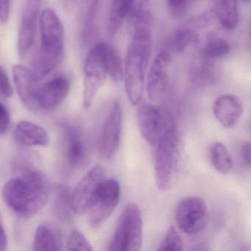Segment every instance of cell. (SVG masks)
Returning <instances> with one entry per match:
<instances>
[{"mask_svg":"<svg viewBox=\"0 0 251 251\" xmlns=\"http://www.w3.org/2000/svg\"><path fill=\"white\" fill-rule=\"evenodd\" d=\"M2 188V199L19 217L30 218L44 208L50 196V183L37 169L22 167Z\"/></svg>","mask_w":251,"mask_h":251,"instance_id":"6da1fadb","label":"cell"},{"mask_svg":"<svg viewBox=\"0 0 251 251\" xmlns=\"http://www.w3.org/2000/svg\"><path fill=\"white\" fill-rule=\"evenodd\" d=\"M41 45L30 70L37 82L49 75L61 64L64 55V30L62 22L52 8L40 15Z\"/></svg>","mask_w":251,"mask_h":251,"instance_id":"7a4b0ae2","label":"cell"},{"mask_svg":"<svg viewBox=\"0 0 251 251\" xmlns=\"http://www.w3.org/2000/svg\"><path fill=\"white\" fill-rule=\"evenodd\" d=\"M131 42L125 64L126 94L133 105L142 102L145 77L152 52V27L138 29L130 33Z\"/></svg>","mask_w":251,"mask_h":251,"instance_id":"3957f363","label":"cell"},{"mask_svg":"<svg viewBox=\"0 0 251 251\" xmlns=\"http://www.w3.org/2000/svg\"><path fill=\"white\" fill-rule=\"evenodd\" d=\"M155 157V181L158 189L169 190L176 185L181 167V144L173 123L157 145Z\"/></svg>","mask_w":251,"mask_h":251,"instance_id":"277c9868","label":"cell"},{"mask_svg":"<svg viewBox=\"0 0 251 251\" xmlns=\"http://www.w3.org/2000/svg\"><path fill=\"white\" fill-rule=\"evenodd\" d=\"M143 243V222L136 204L126 207L117 223L109 251H138Z\"/></svg>","mask_w":251,"mask_h":251,"instance_id":"5b68a950","label":"cell"},{"mask_svg":"<svg viewBox=\"0 0 251 251\" xmlns=\"http://www.w3.org/2000/svg\"><path fill=\"white\" fill-rule=\"evenodd\" d=\"M108 75L105 58V44L95 45L86 56L83 78V105L90 108Z\"/></svg>","mask_w":251,"mask_h":251,"instance_id":"8992f818","label":"cell"},{"mask_svg":"<svg viewBox=\"0 0 251 251\" xmlns=\"http://www.w3.org/2000/svg\"><path fill=\"white\" fill-rule=\"evenodd\" d=\"M176 221L179 229L186 234L196 236L202 233L208 222L205 201L196 196L183 198L176 208Z\"/></svg>","mask_w":251,"mask_h":251,"instance_id":"52a82bcc","label":"cell"},{"mask_svg":"<svg viewBox=\"0 0 251 251\" xmlns=\"http://www.w3.org/2000/svg\"><path fill=\"white\" fill-rule=\"evenodd\" d=\"M121 189L115 179H105L92 201L87 214L92 227L102 226L113 214L120 202Z\"/></svg>","mask_w":251,"mask_h":251,"instance_id":"ba28073f","label":"cell"},{"mask_svg":"<svg viewBox=\"0 0 251 251\" xmlns=\"http://www.w3.org/2000/svg\"><path fill=\"white\" fill-rule=\"evenodd\" d=\"M105 176V168L96 165L82 177L72 193V202L75 214H87L98 189L106 179Z\"/></svg>","mask_w":251,"mask_h":251,"instance_id":"9c48e42d","label":"cell"},{"mask_svg":"<svg viewBox=\"0 0 251 251\" xmlns=\"http://www.w3.org/2000/svg\"><path fill=\"white\" fill-rule=\"evenodd\" d=\"M137 120L144 139L151 145L157 147L167 131L170 123L157 107L149 102L139 103Z\"/></svg>","mask_w":251,"mask_h":251,"instance_id":"30bf717a","label":"cell"},{"mask_svg":"<svg viewBox=\"0 0 251 251\" xmlns=\"http://www.w3.org/2000/svg\"><path fill=\"white\" fill-rule=\"evenodd\" d=\"M123 112L121 103L117 100L105 120L100 139V152L104 158L111 160L119 150L123 131Z\"/></svg>","mask_w":251,"mask_h":251,"instance_id":"8fae6325","label":"cell"},{"mask_svg":"<svg viewBox=\"0 0 251 251\" xmlns=\"http://www.w3.org/2000/svg\"><path fill=\"white\" fill-rule=\"evenodd\" d=\"M70 83L64 77H57L39 85L35 95V112L50 111L61 105L68 96Z\"/></svg>","mask_w":251,"mask_h":251,"instance_id":"7c38bea8","label":"cell"},{"mask_svg":"<svg viewBox=\"0 0 251 251\" xmlns=\"http://www.w3.org/2000/svg\"><path fill=\"white\" fill-rule=\"evenodd\" d=\"M40 5L41 0H25L17 44V50L21 58H25L36 42L38 24L40 20Z\"/></svg>","mask_w":251,"mask_h":251,"instance_id":"4fadbf2b","label":"cell"},{"mask_svg":"<svg viewBox=\"0 0 251 251\" xmlns=\"http://www.w3.org/2000/svg\"><path fill=\"white\" fill-rule=\"evenodd\" d=\"M171 60V53L165 50L157 55L151 64L147 78L146 90L152 102L161 100L167 92L168 70Z\"/></svg>","mask_w":251,"mask_h":251,"instance_id":"5bb4252c","label":"cell"},{"mask_svg":"<svg viewBox=\"0 0 251 251\" xmlns=\"http://www.w3.org/2000/svg\"><path fill=\"white\" fill-rule=\"evenodd\" d=\"M64 157L69 167L80 168L87 158V147L79 129L73 126L64 127Z\"/></svg>","mask_w":251,"mask_h":251,"instance_id":"9a60e30c","label":"cell"},{"mask_svg":"<svg viewBox=\"0 0 251 251\" xmlns=\"http://www.w3.org/2000/svg\"><path fill=\"white\" fill-rule=\"evenodd\" d=\"M214 116L226 128L234 127L243 113L242 102L238 97L230 94L219 97L213 107Z\"/></svg>","mask_w":251,"mask_h":251,"instance_id":"2e32d148","label":"cell"},{"mask_svg":"<svg viewBox=\"0 0 251 251\" xmlns=\"http://www.w3.org/2000/svg\"><path fill=\"white\" fill-rule=\"evenodd\" d=\"M14 84L23 103L30 111H34L35 95L38 82L35 80L30 69L22 65L13 68Z\"/></svg>","mask_w":251,"mask_h":251,"instance_id":"e0dca14e","label":"cell"},{"mask_svg":"<svg viewBox=\"0 0 251 251\" xmlns=\"http://www.w3.org/2000/svg\"><path fill=\"white\" fill-rule=\"evenodd\" d=\"M15 138L19 143L28 147H48L49 136L44 127L32 122L22 121L15 128Z\"/></svg>","mask_w":251,"mask_h":251,"instance_id":"ac0fdd59","label":"cell"},{"mask_svg":"<svg viewBox=\"0 0 251 251\" xmlns=\"http://www.w3.org/2000/svg\"><path fill=\"white\" fill-rule=\"evenodd\" d=\"M190 78L195 86L206 87L216 83L218 78V74L211 60L203 55L192 64Z\"/></svg>","mask_w":251,"mask_h":251,"instance_id":"d6986e66","label":"cell"},{"mask_svg":"<svg viewBox=\"0 0 251 251\" xmlns=\"http://www.w3.org/2000/svg\"><path fill=\"white\" fill-rule=\"evenodd\" d=\"M136 0H112L108 20V33L113 37L121 28L125 20L128 17Z\"/></svg>","mask_w":251,"mask_h":251,"instance_id":"ffe728a7","label":"cell"},{"mask_svg":"<svg viewBox=\"0 0 251 251\" xmlns=\"http://www.w3.org/2000/svg\"><path fill=\"white\" fill-rule=\"evenodd\" d=\"M34 251H62L63 242L59 233L50 226L38 227L33 241Z\"/></svg>","mask_w":251,"mask_h":251,"instance_id":"44dd1931","label":"cell"},{"mask_svg":"<svg viewBox=\"0 0 251 251\" xmlns=\"http://www.w3.org/2000/svg\"><path fill=\"white\" fill-rule=\"evenodd\" d=\"M215 14L223 28L234 30L239 23L238 0H216Z\"/></svg>","mask_w":251,"mask_h":251,"instance_id":"7402d4cb","label":"cell"},{"mask_svg":"<svg viewBox=\"0 0 251 251\" xmlns=\"http://www.w3.org/2000/svg\"><path fill=\"white\" fill-rule=\"evenodd\" d=\"M52 211L58 220L64 223L73 222V209L72 194L64 186H58L55 190V197L52 202Z\"/></svg>","mask_w":251,"mask_h":251,"instance_id":"603a6c76","label":"cell"},{"mask_svg":"<svg viewBox=\"0 0 251 251\" xmlns=\"http://www.w3.org/2000/svg\"><path fill=\"white\" fill-rule=\"evenodd\" d=\"M130 33L137 29L152 27V7L150 0H139L135 3L128 17Z\"/></svg>","mask_w":251,"mask_h":251,"instance_id":"cb8c5ba5","label":"cell"},{"mask_svg":"<svg viewBox=\"0 0 251 251\" xmlns=\"http://www.w3.org/2000/svg\"><path fill=\"white\" fill-rule=\"evenodd\" d=\"M210 159L214 168L221 174H228L233 169L231 155L221 142H215L211 145Z\"/></svg>","mask_w":251,"mask_h":251,"instance_id":"d4e9b609","label":"cell"},{"mask_svg":"<svg viewBox=\"0 0 251 251\" xmlns=\"http://www.w3.org/2000/svg\"><path fill=\"white\" fill-rule=\"evenodd\" d=\"M198 34L190 27H182L173 33L170 40V49L176 52H181L192 44L198 42Z\"/></svg>","mask_w":251,"mask_h":251,"instance_id":"484cf974","label":"cell"},{"mask_svg":"<svg viewBox=\"0 0 251 251\" xmlns=\"http://www.w3.org/2000/svg\"><path fill=\"white\" fill-rule=\"evenodd\" d=\"M105 58L108 65V75L115 82L124 79L125 67L120 55L109 45H105Z\"/></svg>","mask_w":251,"mask_h":251,"instance_id":"4316f807","label":"cell"},{"mask_svg":"<svg viewBox=\"0 0 251 251\" xmlns=\"http://www.w3.org/2000/svg\"><path fill=\"white\" fill-rule=\"evenodd\" d=\"M230 45L223 39L210 41L204 47L203 55L211 60L223 58L230 52Z\"/></svg>","mask_w":251,"mask_h":251,"instance_id":"83f0119b","label":"cell"},{"mask_svg":"<svg viewBox=\"0 0 251 251\" xmlns=\"http://www.w3.org/2000/svg\"><path fill=\"white\" fill-rule=\"evenodd\" d=\"M158 250L170 251H183V241L174 226H170Z\"/></svg>","mask_w":251,"mask_h":251,"instance_id":"f1b7e54d","label":"cell"},{"mask_svg":"<svg viewBox=\"0 0 251 251\" xmlns=\"http://www.w3.org/2000/svg\"><path fill=\"white\" fill-rule=\"evenodd\" d=\"M69 251H93L92 245L86 236L78 230H73L67 242Z\"/></svg>","mask_w":251,"mask_h":251,"instance_id":"f546056e","label":"cell"},{"mask_svg":"<svg viewBox=\"0 0 251 251\" xmlns=\"http://www.w3.org/2000/svg\"><path fill=\"white\" fill-rule=\"evenodd\" d=\"M169 11L174 17H180L184 13L187 0H167Z\"/></svg>","mask_w":251,"mask_h":251,"instance_id":"4dcf8cb0","label":"cell"},{"mask_svg":"<svg viewBox=\"0 0 251 251\" xmlns=\"http://www.w3.org/2000/svg\"><path fill=\"white\" fill-rule=\"evenodd\" d=\"M1 95L5 98H12L13 88L8 78V75L3 68H1Z\"/></svg>","mask_w":251,"mask_h":251,"instance_id":"1f68e13d","label":"cell"},{"mask_svg":"<svg viewBox=\"0 0 251 251\" xmlns=\"http://www.w3.org/2000/svg\"><path fill=\"white\" fill-rule=\"evenodd\" d=\"M10 123H11V117L9 112L4 104L0 105V133L4 135L9 128Z\"/></svg>","mask_w":251,"mask_h":251,"instance_id":"d6a6232c","label":"cell"},{"mask_svg":"<svg viewBox=\"0 0 251 251\" xmlns=\"http://www.w3.org/2000/svg\"><path fill=\"white\" fill-rule=\"evenodd\" d=\"M11 0H0V18L2 24H5L11 15Z\"/></svg>","mask_w":251,"mask_h":251,"instance_id":"836d02e7","label":"cell"},{"mask_svg":"<svg viewBox=\"0 0 251 251\" xmlns=\"http://www.w3.org/2000/svg\"><path fill=\"white\" fill-rule=\"evenodd\" d=\"M242 161L247 167L251 168V142H246L241 149Z\"/></svg>","mask_w":251,"mask_h":251,"instance_id":"e575fe53","label":"cell"},{"mask_svg":"<svg viewBox=\"0 0 251 251\" xmlns=\"http://www.w3.org/2000/svg\"><path fill=\"white\" fill-rule=\"evenodd\" d=\"M8 248V236L3 224H1V236H0V250L2 251H6Z\"/></svg>","mask_w":251,"mask_h":251,"instance_id":"d590c367","label":"cell"},{"mask_svg":"<svg viewBox=\"0 0 251 251\" xmlns=\"http://www.w3.org/2000/svg\"><path fill=\"white\" fill-rule=\"evenodd\" d=\"M77 0H62L64 6L67 9H71L75 5Z\"/></svg>","mask_w":251,"mask_h":251,"instance_id":"8d00e7d4","label":"cell"},{"mask_svg":"<svg viewBox=\"0 0 251 251\" xmlns=\"http://www.w3.org/2000/svg\"><path fill=\"white\" fill-rule=\"evenodd\" d=\"M250 45H251V28H250V40H249Z\"/></svg>","mask_w":251,"mask_h":251,"instance_id":"74e56055","label":"cell"},{"mask_svg":"<svg viewBox=\"0 0 251 251\" xmlns=\"http://www.w3.org/2000/svg\"><path fill=\"white\" fill-rule=\"evenodd\" d=\"M245 3H250L251 2V0H242Z\"/></svg>","mask_w":251,"mask_h":251,"instance_id":"f35d334b","label":"cell"}]
</instances>
